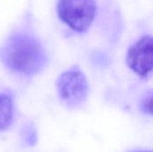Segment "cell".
Wrapping results in <instances>:
<instances>
[{
    "label": "cell",
    "mask_w": 153,
    "mask_h": 152,
    "mask_svg": "<svg viewBox=\"0 0 153 152\" xmlns=\"http://www.w3.org/2000/svg\"><path fill=\"white\" fill-rule=\"evenodd\" d=\"M0 57L12 71L27 75L40 72L47 64V56L39 42L26 34L9 38L0 50Z\"/></svg>",
    "instance_id": "6da1fadb"
},
{
    "label": "cell",
    "mask_w": 153,
    "mask_h": 152,
    "mask_svg": "<svg viewBox=\"0 0 153 152\" xmlns=\"http://www.w3.org/2000/svg\"><path fill=\"white\" fill-rule=\"evenodd\" d=\"M56 90L61 101L69 108H81L89 93L87 78L78 66H73L60 74Z\"/></svg>",
    "instance_id": "7a4b0ae2"
},
{
    "label": "cell",
    "mask_w": 153,
    "mask_h": 152,
    "mask_svg": "<svg viewBox=\"0 0 153 152\" xmlns=\"http://www.w3.org/2000/svg\"><path fill=\"white\" fill-rule=\"evenodd\" d=\"M96 0H59L57 13L69 28L84 32L92 24L96 15Z\"/></svg>",
    "instance_id": "3957f363"
},
{
    "label": "cell",
    "mask_w": 153,
    "mask_h": 152,
    "mask_svg": "<svg viewBox=\"0 0 153 152\" xmlns=\"http://www.w3.org/2000/svg\"><path fill=\"white\" fill-rule=\"evenodd\" d=\"M126 64L138 76L147 78L153 73V37L143 36L127 51Z\"/></svg>",
    "instance_id": "277c9868"
},
{
    "label": "cell",
    "mask_w": 153,
    "mask_h": 152,
    "mask_svg": "<svg viewBox=\"0 0 153 152\" xmlns=\"http://www.w3.org/2000/svg\"><path fill=\"white\" fill-rule=\"evenodd\" d=\"M13 116V99L8 94H0V131L7 130Z\"/></svg>",
    "instance_id": "5b68a950"
},
{
    "label": "cell",
    "mask_w": 153,
    "mask_h": 152,
    "mask_svg": "<svg viewBox=\"0 0 153 152\" xmlns=\"http://www.w3.org/2000/svg\"><path fill=\"white\" fill-rule=\"evenodd\" d=\"M23 136H24V142L32 146L35 144L37 137H36V132L35 130L31 127V126H28L24 132H23Z\"/></svg>",
    "instance_id": "8992f818"
},
{
    "label": "cell",
    "mask_w": 153,
    "mask_h": 152,
    "mask_svg": "<svg viewBox=\"0 0 153 152\" xmlns=\"http://www.w3.org/2000/svg\"><path fill=\"white\" fill-rule=\"evenodd\" d=\"M143 109L148 113L153 116V95L148 98L143 104Z\"/></svg>",
    "instance_id": "52a82bcc"
},
{
    "label": "cell",
    "mask_w": 153,
    "mask_h": 152,
    "mask_svg": "<svg viewBox=\"0 0 153 152\" xmlns=\"http://www.w3.org/2000/svg\"><path fill=\"white\" fill-rule=\"evenodd\" d=\"M138 152H153V151H138Z\"/></svg>",
    "instance_id": "ba28073f"
}]
</instances>
